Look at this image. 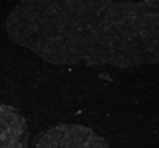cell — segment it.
Wrapping results in <instances>:
<instances>
[{
  "instance_id": "6da1fadb",
  "label": "cell",
  "mask_w": 159,
  "mask_h": 148,
  "mask_svg": "<svg viewBox=\"0 0 159 148\" xmlns=\"http://www.w3.org/2000/svg\"><path fill=\"white\" fill-rule=\"evenodd\" d=\"M16 45L54 65L159 64V5L121 0H19L5 21Z\"/></svg>"
},
{
  "instance_id": "7a4b0ae2",
  "label": "cell",
  "mask_w": 159,
  "mask_h": 148,
  "mask_svg": "<svg viewBox=\"0 0 159 148\" xmlns=\"http://www.w3.org/2000/svg\"><path fill=\"white\" fill-rule=\"evenodd\" d=\"M32 148H108V145L86 126L59 124L42 134Z\"/></svg>"
},
{
  "instance_id": "3957f363",
  "label": "cell",
  "mask_w": 159,
  "mask_h": 148,
  "mask_svg": "<svg viewBox=\"0 0 159 148\" xmlns=\"http://www.w3.org/2000/svg\"><path fill=\"white\" fill-rule=\"evenodd\" d=\"M27 142L24 116L13 107L0 104V148H27Z\"/></svg>"
},
{
  "instance_id": "277c9868",
  "label": "cell",
  "mask_w": 159,
  "mask_h": 148,
  "mask_svg": "<svg viewBox=\"0 0 159 148\" xmlns=\"http://www.w3.org/2000/svg\"><path fill=\"white\" fill-rule=\"evenodd\" d=\"M121 2H143V3H153V5H159V0H121Z\"/></svg>"
}]
</instances>
